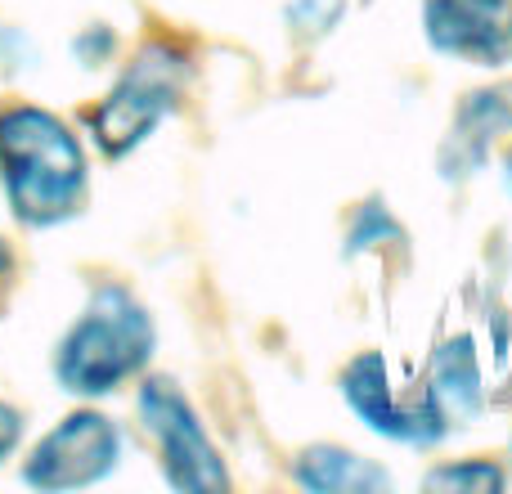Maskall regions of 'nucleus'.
<instances>
[{
	"mask_svg": "<svg viewBox=\"0 0 512 494\" xmlns=\"http://www.w3.org/2000/svg\"><path fill=\"white\" fill-rule=\"evenodd\" d=\"M0 180L27 225H59L86 194V158L68 126L45 108L0 113Z\"/></svg>",
	"mask_w": 512,
	"mask_h": 494,
	"instance_id": "nucleus-1",
	"label": "nucleus"
},
{
	"mask_svg": "<svg viewBox=\"0 0 512 494\" xmlns=\"http://www.w3.org/2000/svg\"><path fill=\"white\" fill-rule=\"evenodd\" d=\"M153 351V324L122 288H104L59 351V382L77 396H104Z\"/></svg>",
	"mask_w": 512,
	"mask_h": 494,
	"instance_id": "nucleus-2",
	"label": "nucleus"
},
{
	"mask_svg": "<svg viewBox=\"0 0 512 494\" xmlns=\"http://www.w3.org/2000/svg\"><path fill=\"white\" fill-rule=\"evenodd\" d=\"M176 90H180V59L171 50H162V45L144 50L140 63L117 81V90L95 113V140L108 153H131L171 113Z\"/></svg>",
	"mask_w": 512,
	"mask_h": 494,
	"instance_id": "nucleus-3",
	"label": "nucleus"
},
{
	"mask_svg": "<svg viewBox=\"0 0 512 494\" xmlns=\"http://www.w3.org/2000/svg\"><path fill=\"white\" fill-rule=\"evenodd\" d=\"M140 414H144V427L158 436L162 468H167L176 490H221L230 481L212 441H207V432L198 427L194 409L185 405V396L171 382H144Z\"/></svg>",
	"mask_w": 512,
	"mask_h": 494,
	"instance_id": "nucleus-4",
	"label": "nucleus"
},
{
	"mask_svg": "<svg viewBox=\"0 0 512 494\" xmlns=\"http://www.w3.org/2000/svg\"><path fill=\"white\" fill-rule=\"evenodd\" d=\"M122 454V436L99 414H72L36 445L27 463V486L41 490H77L108 477Z\"/></svg>",
	"mask_w": 512,
	"mask_h": 494,
	"instance_id": "nucleus-5",
	"label": "nucleus"
},
{
	"mask_svg": "<svg viewBox=\"0 0 512 494\" xmlns=\"http://www.w3.org/2000/svg\"><path fill=\"white\" fill-rule=\"evenodd\" d=\"M342 391L351 400V409L382 436H396V441H436L445 432V409L441 400H414V405H400L391 396L387 382V364L382 355H360V360L346 369Z\"/></svg>",
	"mask_w": 512,
	"mask_h": 494,
	"instance_id": "nucleus-6",
	"label": "nucleus"
},
{
	"mask_svg": "<svg viewBox=\"0 0 512 494\" xmlns=\"http://www.w3.org/2000/svg\"><path fill=\"white\" fill-rule=\"evenodd\" d=\"M427 36L459 59L504 63L512 59V0H427Z\"/></svg>",
	"mask_w": 512,
	"mask_h": 494,
	"instance_id": "nucleus-7",
	"label": "nucleus"
},
{
	"mask_svg": "<svg viewBox=\"0 0 512 494\" xmlns=\"http://www.w3.org/2000/svg\"><path fill=\"white\" fill-rule=\"evenodd\" d=\"M297 481L306 490H382L387 477L378 468H369L364 459L346 450H310L297 463Z\"/></svg>",
	"mask_w": 512,
	"mask_h": 494,
	"instance_id": "nucleus-8",
	"label": "nucleus"
},
{
	"mask_svg": "<svg viewBox=\"0 0 512 494\" xmlns=\"http://www.w3.org/2000/svg\"><path fill=\"white\" fill-rule=\"evenodd\" d=\"M432 396L441 400L445 414H472V409H477V364H472L468 342H454L450 351L441 355Z\"/></svg>",
	"mask_w": 512,
	"mask_h": 494,
	"instance_id": "nucleus-9",
	"label": "nucleus"
},
{
	"mask_svg": "<svg viewBox=\"0 0 512 494\" xmlns=\"http://www.w3.org/2000/svg\"><path fill=\"white\" fill-rule=\"evenodd\" d=\"M427 486H486V490H499L504 486V472L499 468H441L427 477Z\"/></svg>",
	"mask_w": 512,
	"mask_h": 494,
	"instance_id": "nucleus-10",
	"label": "nucleus"
},
{
	"mask_svg": "<svg viewBox=\"0 0 512 494\" xmlns=\"http://www.w3.org/2000/svg\"><path fill=\"white\" fill-rule=\"evenodd\" d=\"M18 432H23V423H18V414L9 405H0V459H5L9 450H14Z\"/></svg>",
	"mask_w": 512,
	"mask_h": 494,
	"instance_id": "nucleus-11",
	"label": "nucleus"
},
{
	"mask_svg": "<svg viewBox=\"0 0 512 494\" xmlns=\"http://www.w3.org/2000/svg\"><path fill=\"white\" fill-rule=\"evenodd\" d=\"M508 171H512V162H508Z\"/></svg>",
	"mask_w": 512,
	"mask_h": 494,
	"instance_id": "nucleus-12",
	"label": "nucleus"
}]
</instances>
